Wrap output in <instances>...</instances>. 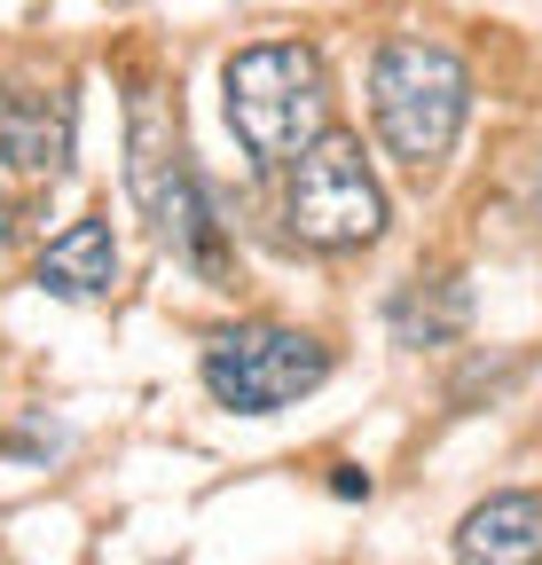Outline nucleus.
Returning a JSON list of instances; mask_svg holds the SVG:
<instances>
[{"label":"nucleus","mask_w":542,"mask_h":565,"mask_svg":"<svg viewBox=\"0 0 542 565\" xmlns=\"http://www.w3.org/2000/svg\"><path fill=\"white\" fill-rule=\"evenodd\" d=\"M126 189L142 204V221L158 228L166 252H181L189 267H205L213 282L229 275V252H221V221L205 204V181H196L189 150H181V110L166 87H134L126 95Z\"/></svg>","instance_id":"f257e3e1"},{"label":"nucleus","mask_w":542,"mask_h":565,"mask_svg":"<svg viewBox=\"0 0 542 565\" xmlns=\"http://www.w3.org/2000/svg\"><path fill=\"white\" fill-rule=\"evenodd\" d=\"M338 494H370V471H354V463H338V479H330Z\"/></svg>","instance_id":"9d476101"},{"label":"nucleus","mask_w":542,"mask_h":565,"mask_svg":"<svg viewBox=\"0 0 542 565\" xmlns=\"http://www.w3.org/2000/svg\"><path fill=\"white\" fill-rule=\"evenodd\" d=\"M456 565H542V487H503L456 526Z\"/></svg>","instance_id":"0eeeda50"},{"label":"nucleus","mask_w":542,"mask_h":565,"mask_svg":"<svg viewBox=\"0 0 542 565\" xmlns=\"http://www.w3.org/2000/svg\"><path fill=\"white\" fill-rule=\"evenodd\" d=\"M221 110H229V134L244 141L252 166H291L322 134V110H330L322 47H307V40H252V47H236L221 63Z\"/></svg>","instance_id":"7ed1b4c3"},{"label":"nucleus","mask_w":542,"mask_h":565,"mask_svg":"<svg viewBox=\"0 0 542 565\" xmlns=\"http://www.w3.org/2000/svg\"><path fill=\"white\" fill-rule=\"evenodd\" d=\"M32 282L40 291H55V299H103L110 282H118V236H110V221H72L40 259H32Z\"/></svg>","instance_id":"6e6552de"},{"label":"nucleus","mask_w":542,"mask_h":565,"mask_svg":"<svg viewBox=\"0 0 542 565\" xmlns=\"http://www.w3.org/2000/svg\"><path fill=\"white\" fill-rule=\"evenodd\" d=\"M385 322H393L401 345H456L471 330V282L456 267L417 275V282H401V291L385 299Z\"/></svg>","instance_id":"1a4fd4ad"},{"label":"nucleus","mask_w":542,"mask_h":565,"mask_svg":"<svg viewBox=\"0 0 542 565\" xmlns=\"http://www.w3.org/2000/svg\"><path fill=\"white\" fill-rule=\"evenodd\" d=\"M9 236H17V204H9V181H0V252H9Z\"/></svg>","instance_id":"9b49d317"},{"label":"nucleus","mask_w":542,"mask_h":565,"mask_svg":"<svg viewBox=\"0 0 542 565\" xmlns=\"http://www.w3.org/2000/svg\"><path fill=\"white\" fill-rule=\"evenodd\" d=\"M205 393L236 416H276L291 401H307L338 353L315 338V330H291V322H236V330H213L205 338Z\"/></svg>","instance_id":"39448f33"},{"label":"nucleus","mask_w":542,"mask_h":565,"mask_svg":"<svg viewBox=\"0 0 542 565\" xmlns=\"http://www.w3.org/2000/svg\"><path fill=\"white\" fill-rule=\"evenodd\" d=\"M79 141V110L63 87H0V166L24 181H63Z\"/></svg>","instance_id":"423d86ee"},{"label":"nucleus","mask_w":542,"mask_h":565,"mask_svg":"<svg viewBox=\"0 0 542 565\" xmlns=\"http://www.w3.org/2000/svg\"><path fill=\"white\" fill-rule=\"evenodd\" d=\"M284 221L307 252H370L385 236V181L370 173L362 158V134L347 126H322L307 150L291 158V181H284Z\"/></svg>","instance_id":"20e7f679"},{"label":"nucleus","mask_w":542,"mask_h":565,"mask_svg":"<svg viewBox=\"0 0 542 565\" xmlns=\"http://www.w3.org/2000/svg\"><path fill=\"white\" fill-rule=\"evenodd\" d=\"M370 118H378V141L401 166H417V173L440 166L456 150L464 118H471V63L448 40L393 32L370 55Z\"/></svg>","instance_id":"f03ea898"},{"label":"nucleus","mask_w":542,"mask_h":565,"mask_svg":"<svg viewBox=\"0 0 542 565\" xmlns=\"http://www.w3.org/2000/svg\"><path fill=\"white\" fill-rule=\"evenodd\" d=\"M534 212H542V173H534Z\"/></svg>","instance_id":"f8f14e48"}]
</instances>
